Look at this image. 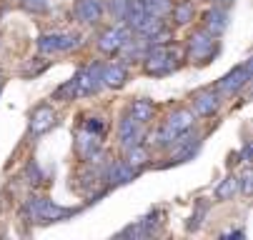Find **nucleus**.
Segmentation results:
<instances>
[{
	"label": "nucleus",
	"instance_id": "nucleus-19",
	"mask_svg": "<svg viewBox=\"0 0 253 240\" xmlns=\"http://www.w3.org/2000/svg\"><path fill=\"white\" fill-rule=\"evenodd\" d=\"M173 10V18H175V23L178 25H186V23H191L193 20V3H178V5H173L170 8Z\"/></svg>",
	"mask_w": 253,
	"mask_h": 240
},
{
	"label": "nucleus",
	"instance_id": "nucleus-18",
	"mask_svg": "<svg viewBox=\"0 0 253 240\" xmlns=\"http://www.w3.org/2000/svg\"><path fill=\"white\" fill-rule=\"evenodd\" d=\"M140 3L148 15H158V18H163L173 8V0H140Z\"/></svg>",
	"mask_w": 253,
	"mask_h": 240
},
{
	"label": "nucleus",
	"instance_id": "nucleus-14",
	"mask_svg": "<svg viewBox=\"0 0 253 240\" xmlns=\"http://www.w3.org/2000/svg\"><path fill=\"white\" fill-rule=\"evenodd\" d=\"M218 95H215L213 90H206V93H198L196 100H193V108L198 115H213L215 110H218Z\"/></svg>",
	"mask_w": 253,
	"mask_h": 240
},
{
	"label": "nucleus",
	"instance_id": "nucleus-22",
	"mask_svg": "<svg viewBox=\"0 0 253 240\" xmlns=\"http://www.w3.org/2000/svg\"><path fill=\"white\" fill-rule=\"evenodd\" d=\"M128 5H130V0H111V15L116 20H123L128 13Z\"/></svg>",
	"mask_w": 253,
	"mask_h": 240
},
{
	"label": "nucleus",
	"instance_id": "nucleus-12",
	"mask_svg": "<svg viewBox=\"0 0 253 240\" xmlns=\"http://www.w3.org/2000/svg\"><path fill=\"white\" fill-rule=\"evenodd\" d=\"M140 140H143V123H138L135 118L121 120V143H123V148L138 145Z\"/></svg>",
	"mask_w": 253,
	"mask_h": 240
},
{
	"label": "nucleus",
	"instance_id": "nucleus-13",
	"mask_svg": "<svg viewBox=\"0 0 253 240\" xmlns=\"http://www.w3.org/2000/svg\"><path fill=\"white\" fill-rule=\"evenodd\" d=\"M135 175H138V170H133V168L126 165V163H113L111 168H108V173H105L108 183H113V185H123V183L133 180Z\"/></svg>",
	"mask_w": 253,
	"mask_h": 240
},
{
	"label": "nucleus",
	"instance_id": "nucleus-9",
	"mask_svg": "<svg viewBox=\"0 0 253 240\" xmlns=\"http://www.w3.org/2000/svg\"><path fill=\"white\" fill-rule=\"evenodd\" d=\"M100 80L105 88H121L126 80H128V68L121 63V60H113L100 68Z\"/></svg>",
	"mask_w": 253,
	"mask_h": 240
},
{
	"label": "nucleus",
	"instance_id": "nucleus-1",
	"mask_svg": "<svg viewBox=\"0 0 253 240\" xmlns=\"http://www.w3.org/2000/svg\"><path fill=\"white\" fill-rule=\"evenodd\" d=\"M23 213L33 223H55V220H65L70 215H76L78 210L76 208H63V205H55L48 198H28Z\"/></svg>",
	"mask_w": 253,
	"mask_h": 240
},
{
	"label": "nucleus",
	"instance_id": "nucleus-7",
	"mask_svg": "<svg viewBox=\"0 0 253 240\" xmlns=\"http://www.w3.org/2000/svg\"><path fill=\"white\" fill-rule=\"evenodd\" d=\"M251 80V60H246L243 65L233 68V70L218 83V90L226 93V95H236L238 90H243Z\"/></svg>",
	"mask_w": 253,
	"mask_h": 240
},
{
	"label": "nucleus",
	"instance_id": "nucleus-20",
	"mask_svg": "<svg viewBox=\"0 0 253 240\" xmlns=\"http://www.w3.org/2000/svg\"><path fill=\"white\" fill-rule=\"evenodd\" d=\"M238 190V178H226L218 188H215V198L218 200H228L231 195H236Z\"/></svg>",
	"mask_w": 253,
	"mask_h": 240
},
{
	"label": "nucleus",
	"instance_id": "nucleus-11",
	"mask_svg": "<svg viewBox=\"0 0 253 240\" xmlns=\"http://www.w3.org/2000/svg\"><path fill=\"white\" fill-rule=\"evenodd\" d=\"M103 15V0H78L76 5V18L85 25H93L98 23Z\"/></svg>",
	"mask_w": 253,
	"mask_h": 240
},
{
	"label": "nucleus",
	"instance_id": "nucleus-8",
	"mask_svg": "<svg viewBox=\"0 0 253 240\" xmlns=\"http://www.w3.org/2000/svg\"><path fill=\"white\" fill-rule=\"evenodd\" d=\"M126 40H128V30L126 28H108L105 33H100L98 48L105 55H116V53H121V48H123Z\"/></svg>",
	"mask_w": 253,
	"mask_h": 240
},
{
	"label": "nucleus",
	"instance_id": "nucleus-27",
	"mask_svg": "<svg viewBox=\"0 0 253 240\" xmlns=\"http://www.w3.org/2000/svg\"><path fill=\"white\" fill-rule=\"evenodd\" d=\"M0 80H3V73H0Z\"/></svg>",
	"mask_w": 253,
	"mask_h": 240
},
{
	"label": "nucleus",
	"instance_id": "nucleus-26",
	"mask_svg": "<svg viewBox=\"0 0 253 240\" xmlns=\"http://www.w3.org/2000/svg\"><path fill=\"white\" fill-rule=\"evenodd\" d=\"M241 158H243V163H248V160H251V145H248V143L243 145V150H241Z\"/></svg>",
	"mask_w": 253,
	"mask_h": 240
},
{
	"label": "nucleus",
	"instance_id": "nucleus-5",
	"mask_svg": "<svg viewBox=\"0 0 253 240\" xmlns=\"http://www.w3.org/2000/svg\"><path fill=\"white\" fill-rule=\"evenodd\" d=\"M100 68L98 63H90L85 68L73 75V83H76V93L78 95H95L100 88H103V80H100Z\"/></svg>",
	"mask_w": 253,
	"mask_h": 240
},
{
	"label": "nucleus",
	"instance_id": "nucleus-4",
	"mask_svg": "<svg viewBox=\"0 0 253 240\" xmlns=\"http://www.w3.org/2000/svg\"><path fill=\"white\" fill-rule=\"evenodd\" d=\"M78 45H81L78 33H45V35L38 38V50L45 55L68 53V50H76Z\"/></svg>",
	"mask_w": 253,
	"mask_h": 240
},
{
	"label": "nucleus",
	"instance_id": "nucleus-25",
	"mask_svg": "<svg viewBox=\"0 0 253 240\" xmlns=\"http://www.w3.org/2000/svg\"><path fill=\"white\" fill-rule=\"evenodd\" d=\"M238 183H241V193H243V195H251V183H253V173H251V168H246V170H243V175L238 178Z\"/></svg>",
	"mask_w": 253,
	"mask_h": 240
},
{
	"label": "nucleus",
	"instance_id": "nucleus-6",
	"mask_svg": "<svg viewBox=\"0 0 253 240\" xmlns=\"http://www.w3.org/2000/svg\"><path fill=\"white\" fill-rule=\"evenodd\" d=\"M215 35H211L208 30H198L191 35V43H188V53H191V60L196 63H206L213 53H215Z\"/></svg>",
	"mask_w": 253,
	"mask_h": 240
},
{
	"label": "nucleus",
	"instance_id": "nucleus-15",
	"mask_svg": "<svg viewBox=\"0 0 253 240\" xmlns=\"http://www.w3.org/2000/svg\"><path fill=\"white\" fill-rule=\"evenodd\" d=\"M226 28H228V15H226V10L213 8V10L206 13V30L211 33V35H221Z\"/></svg>",
	"mask_w": 253,
	"mask_h": 240
},
{
	"label": "nucleus",
	"instance_id": "nucleus-2",
	"mask_svg": "<svg viewBox=\"0 0 253 240\" xmlns=\"http://www.w3.org/2000/svg\"><path fill=\"white\" fill-rule=\"evenodd\" d=\"M178 58H180V50L173 48L170 43L151 45V50L146 53V73L148 75H168L178 68Z\"/></svg>",
	"mask_w": 253,
	"mask_h": 240
},
{
	"label": "nucleus",
	"instance_id": "nucleus-16",
	"mask_svg": "<svg viewBox=\"0 0 253 240\" xmlns=\"http://www.w3.org/2000/svg\"><path fill=\"white\" fill-rule=\"evenodd\" d=\"M123 163L130 165L133 170H140L143 165H148V150L143 148L140 143L138 145H130V148H126V160Z\"/></svg>",
	"mask_w": 253,
	"mask_h": 240
},
{
	"label": "nucleus",
	"instance_id": "nucleus-23",
	"mask_svg": "<svg viewBox=\"0 0 253 240\" xmlns=\"http://www.w3.org/2000/svg\"><path fill=\"white\" fill-rule=\"evenodd\" d=\"M81 128H85V130H90V133L100 135V138H103V133H105V123H103L100 118H88V120H83V125H81Z\"/></svg>",
	"mask_w": 253,
	"mask_h": 240
},
{
	"label": "nucleus",
	"instance_id": "nucleus-3",
	"mask_svg": "<svg viewBox=\"0 0 253 240\" xmlns=\"http://www.w3.org/2000/svg\"><path fill=\"white\" fill-rule=\"evenodd\" d=\"M193 120H196V115H193L191 110H178V113H173V115L166 120V125L161 128V133H158V145H173L180 135L191 130Z\"/></svg>",
	"mask_w": 253,
	"mask_h": 240
},
{
	"label": "nucleus",
	"instance_id": "nucleus-17",
	"mask_svg": "<svg viewBox=\"0 0 253 240\" xmlns=\"http://www.w3.org/2000/svg\"><path fill=\"white\" fill-rule=\"evenodd\" d=\"M153 113H156V108H153L151 100H135L133 105H130V118H135V120L143 123V125L153 118Z\"/></svg>",
	"mask_w": 253,
	"mask_h": 240
},
{
	"label": "nucleus",
	"instance_id": "nucleus-21",
	"mask_svg": "<svg viewBox=\"0 0 253 240\" xmlns=\"http://www.w3.org/2000/svg\"><path fill=\"white\" fill-rule=\"evenodd\" d=\"M78 93H76V83H73V78H70L65 85H60L58 90H55V100H73Z\"/></svg>",
	"mask_w": 253,
	"mask_h": 240
},
{
	"label": "nucleus",
	"instance_id": "nucleus-10",
	"mask_svg": "<svg viewBox=\"0 0 253 240\" xmlns=\"http://www.w3.org/2000/svg\"><path fill=\"white\" fill-rule=\"evenodd\" d=\"M55 125V113L50 105H41L35 108V113L30 115V135H43Z\"/></svg>",
	"mask_w": 253,
	"mask_h": 240
},
{
	"label": "nucleus",
	"instance_id": "nucleus-24",
	"mask_svg": "<svg viewBox=\"0 0 253 240\" xmlns=\"http://www.w3.org/2000/svg\"><path fill=\"white\" fill-rule=\"evenodd\" d=\"M23 8L30 13H43L48 8V0H23Z\"/></svg>",
	"mask_w": 253,
	"mask_h": 240
}]
</instances>
